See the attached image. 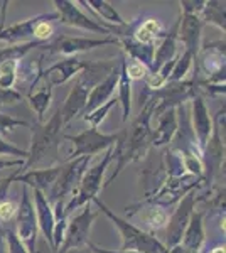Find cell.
<instances>
[{
	"label": "cell",
	"instance_id": "obj_5",
	"mask_svg": "<svg viewBox=\"0 0 226 253\" xmlns=\"http://www.w3.org/2000/svg\"><path fill=\"white\" fill-rule=\"evenodd\" d=\"M91 159L93 157H80L75 161L61 162V170L57 174L56 182L46 196L49 205L54 206L56 203H66V198H71L78 184H80L81 177H83L85 170L90 167Z\"/></svg>",
	"mask_w": 226,
	"mask_h": 253
},
{
	"label": "cell",
	"instance_id": "obj_39",
	"mask_svg": "<svg viewBox=\"0 0 226 253\" xmlns=\"http://www.w3.org/2000/svg\"><path fill=\"white\" fill-rule=\"evenodd\" d=\"M26 161L24 159H5L0 157V169H7V167H24Z\"/></svg>",
	"mask_w": 226,
	"mask_h": 253
},
{
	"label": "cell",
	"instance_id": "obj_8",
	"mask_svg": "<svg viewBox=\"0 0 226 253\" xmlns=\"http://www.w3.org/2000/svg\"><path fill=\"white\" fill-rule=\"evenodd\" d=\"M115 46L118 44V39L113 36L103 39H91V38H81V36H61L56 38L52 42H46L43 49H46L51 54H64L68 58L76 56L80 52H88L91 49L101 47V46Z\"/></svg>",
	"mask_w": 226,
	"mask_h": 253
},
{
	"label": "cell",
	"instance_id": "obj_23",
	"mask_svg": "<svg viewBox=\"0 0 226 253\" xmlns=\"http://www.w3.org/2000/svg\"><path fill=\"white\" fill-rule=\"evenodd\" d=\"M166 32L167 31H166V27H164L162 20H159L155 17H149L140 24H135L130 36L140 44L155 46V41L162 39L164 36H166Z\"/></svg>",
	"mask_w": 226,
	"mask_h": 253
},
{
	"label": "cell",
	"instance_id": "obj_29",
	"mask_svg": "<svg viewBox=\"0 0 226 253\" xmlns=\"http://www.w3.org/2000/svg\"><path fill=\"white\" fill-rule=\"evenodd\" d=\"M143 221H145L147 228L152 231H159L162 228L167 226V221H169V213H167L166 208L152 205L147 213L143 214Z\"/></svg>",
	"mask_w": 226,
	"mask_h": 253
},
{
	"label": "cell",
	"instance_id": "obj_9",
	"mask_svg": "<svg viewBox=\"0 0 226 253\" xmlns=\"http://www.w3.org/2000/svg\"><path fill=\"white\" fill-rule=\"evenodd\" d=\"M94 218H96V213L93 211L91 203H88V205L83 206V211L80 214H76L71 221H68V228L59 253H66L73 248L86 247L90 243V231H91Z\"/></svg>",
	"mask_w": 226,
	"mask_h": 253
},
{
	"label": "cell",
	"instance_id": "obj_36",
	"mask_svg": "<svg viewBox=\"0 0 226 253\" xmlns=\"http://www.w3.org/2000/svg\"><path fill=\"white\" fill-rule=\"evenodd\" d=\"M22 101V93L19 89H2L0 88V107H7V105H15Z\"/></svg>",
	"mask_w": 226,
	"mask_h": 253
},
{
	"label": "cell",
	"instance_id": "obj_16",
	"mask_svg": "<svg viewBox=\"0 0 226 253\" xmlns=\"http://www.w3.org/2000/svg\"><path fill=\"white\" fill-rule=\"evenodd\" d=\"M118 73H120V61H118L117 66L110 71V75L106 76L103 81H100L96 86H93V89L90 91L88 101H86V107L83 110V115H88V113L93 112L94 108L101 107V105H105L108 100H112L113 91L117 89Z\"/></svg>",
	"mask_w": 226,
	"mask_h": 253
},
{
	"label": "cell",
	"instance_id": "obj_24",
	"mask_svg": "<svg viewBox=\"0 0 226 253\" xmlns=\"http://www.w3.org/2000/svg\"><path fill=\"white\" fill-rule=\"evenodd\" d=\"M80 3L81 5H86L90 10H93L94 14H96V22H98V19H105L103 22L108 24V26H113V27L129 26V22H127V20L118 14L117 9H115L112 3L106 2V0H81Z\"/></svg>",
	"mask_w": 226,
	"mask_h": 253
},
{
	"label": "cell",
	"instance_id": "obj_31",
	"mask_svg": "<svg viewBox=\"0 0 226 253\" xmlns=\"http://www.w3.org/2000/svg\"><path fill=\"white\" fill-rule=\"evenodd\" d=\"M117 103H118L117 98H112V100H108L105 105H101V107L94 108L93 112H90L88 115H83L85 122H88L91 128H98V126L101 125V122L106 118V115L110 113V110H112Z\"/></svg>",
	"mask_w": 226,
	"mask_h": 253
},
{
	"label": "cell",
	"instance_id": "obj_43",
	"mask_svg": "<svg viewBox=\"0 0 226 253\" xmlns=\"http://www.w3.org/2000/svg\"><path fill=\"white\" fill-rule=\"evenodd\" d=\"M169 253H194V252H189V250H186L184 247H181V245H178V247L171 248Z\"/></svg>",
	"mask_w": 226,
	"mask_h": 253
},
{
	"label": "cell",
	"instance_id": "obj_33",
	"mask_svg": "<svg viewBox=\"0 0 226 253\" xmlns=\"http://www.w3.org/2000/svg\"><path fill=\"white\" fill-rule=\"evenodd\" d=\"M19 126H26V128H29L31 124L26 120H22V118H15L12 115H7V113L0 112V135H3V133H7V132H12V130L19 128Z\"/></svg>",
	"mask_w": 226,
	"mask_h": 253
},
{
	"label": "cell",
	"instance_id": "obj_37",
	"mask_svg": "<svg viewBox=\"0 0 226 253\" xmlns=\"http://www.w3.org/2000/svg\"><path fill=\"white\" fill-rule=\"evenodd\" d=\"M204 3H206V0H184V2H179L181 14L199 15L204 9Z\"/></svg>",
	"mask_w": 226,
	"mask_h": 253
},
{
	"label": "cell",
	"instance_id": "obj_32",
	"mask_svg": "<svg viewBox=\"0 0 226 253\" xmlns=\"http://www.w3.org/2000/svg\"><path fill=\"white\" fill-rule=\"evenodd\" d=\"M29 156L27 150L20 149L12 142L5 140V138L0 137V157H5V159H24L26 161Z\"/></svg>",
	"mask_w": 226,
	"mask_h": 253
},
{
	"label": "cell",
	"instance_id": "obj_22",
	"mask_svg": "<svg viewBox=\"0 0 226 253\" xmlns=\"http://www.w3.org/2000/svg\"><path fill=\"white\" fill-rule=\"evenodd\" d=\"M118 39V44L123 47V51L130 56V59L137 61V63L143 64L147 69H152V64H154V56H155V46H145V44L137 42L132 36H120Z\"/></svg>",
	"mask_w": 226,
	"mask_h": 253
},
{
	"label": "cell",
	"instance_id": "obj_44",
	"mask_svg": "<svg viewBox=\"0 0 226 253\" xmlns=\"http://www.w3.org/2000/svg\"><path fill=\"white\" fill-rule=\"evenodd\" d=\"M209 253H226V248H225V245H220V247H215Z\"/></svg>",
	"mask_w": 226,
	"mask_h": 253
},
{
	"label": "cell",
	"instance_id": "obj_3",
	"mask_svg": "<svg viewBox=\"0 0 226 253\" xmlns=\"http://www.w3.org/2000/svg\"><path fill=\"white\" fill-rule=\"evenodd\" d=\"M93 205L100 210V213H103L106 218L110 219L115 228L118 230V233L122 236V247L120 252H137V253H169L162 242H159L155 236L143 231L142 228L135 226V224L129 223L127 219L120 218L118 214H115L108 206L101 201L100 198L93 199Z\"/></svg>",
	"mask_w": 226,
	"mask_h": 253
},
{
	"label": "cell",
	"instance_id": "obj_30",
	"mask_svg": "<svg viewBox=\"0 0 226 253\" xmlns=\"http://www.w3.org/2000/svg\"><path fill=\"white\" fill-rule=\"evenodd\" d=\"M192 63H194V58H192V56L189 54L187 51H184L182 54H179L178 59H176L174 68H172L171 76H169V83L184 81L186 75L189 73V69H191V66H192Z\"/></svg>",
	"mask_w": 226,
	"mask_h": 253
},
{
	"label": "cell",
	"instance_id": "obj_2",
	"mask_svg": "<svg viewBox=\"0 0 226 253\" xmlns=\"http://www.w3.org/2000/svg\"><path fill=\"white\" fill-rule=\"evenodd\" d=\"M63 118H61L59 108L54 112V115L49 118L47 122L43 124H32L29 128L32 132V140H31V150H27L29 156L26 159L22 170H27L31 167H36L43 162L52 164L57 162L61 164L59 159V147L61 140H63Z\"/></svg>",
	"mask_w": 226,
	"mask_h": 253
},
{
	"label": "cell",
	"instance_id": "obj_4",
	"mask_svg": "<svg viewBox=\"0 0 226 253\" xmlns=\"http://www.w3.org/2000/svg\"><path fill=\"white\" fill-rule=\"evenodd\" d=\"M112 162H113V147H110L108 150H105L101 159H98L91 167H88L85 170L76 191L69 198V201H66V205H64V214L69 216L78 208H83L85 205L91 203L94 198H98V193L103 189V175Z\"/></svg>",
	"mask_w": 226,
	"mask_h": 253
},
{
	"label": "cell",
	"instance_id": "obj_25",
	"mask_svg": "<svg viewBox=\"0 0 226 253\" xmlns=\"http://www.w3.org/2000/svg\"><path fill=\"white\" fill-rule=\"evenodd\" d=\"M118 96L117 101L122 107V122L127 124L132 115V81L129 80L125 71V58H120V73H118Z\"/></svg>",
	"mask_w": 226,
	"mask_h": 253
},
{
	"label": "cell",
	"instance_id": "obj_7",
	"mask_svg": "<svg viewBox=\"0 0 226 253\" xmlns=\"http://www.w3.org/2000/svg\"><path fill=\"white\" fill-rule=\"evenodd\" d=\"M199 196L196 194V189L189 191L187 194H184L181 198V201L176 206L174 213L169 216V221H167V231H166V243L164 247L167 250L178 247L181 243V238H182L184 231H186V226L191 219V214L194 211L196 203L199 201Z\"/></svg>",
	"mask_w": 226,
	"mask_h": 253
},
{
	"label": "cell",
	"instance_id": "obj_10",
	"mask_svg": "<svg viewBox=\"0 0 226 253\" xmlns=\"http://www.w3.org/2000/svg\"><path fill=\"white\" fill-rule=\"evenodd\" d=\"M54 7H56V14H57V22L64 24V26H71L81 31H88V32H96V34H103V36H113L112 31H108L103 24H98L96 19H91L80 10V7L75 2H69V0H54Z\"/></svg>",
	"mask_w": 226,
	"mask_h": 253
},
{
	"label": "cell",
	"instance_id": "obj_42",
	"mask_svg": "<svg viewBox=\"0 0 226 253\" xmlns=\"http://www.w3.org/2000/svg\"><path fill=\"white\" fill-rule=\"evenodd\" d=\"M66 253H93V252L90 250V247L86 245V247H81V248H73V250H69Z\"/></svg>",
	"mask_w": 226,
	"mask_h": 253
},
{
	"label": "cell",
	"instance_id": "obj_41",
	"mask_svg": "<svg viewBox=\"0 0 226 253\" xmlns=\"http://www.w3.org/2000/svg\"><path fill=\"white\" fill-rule=\"evenodd\" d=\"M17 170H19V169H15V172L12 174L10 177H7V179H0V193H2V194H5V193H7V189H9L10 182L14 181V177H15V174H17Z\"/></svg>",
	"mask_w": 226,
	"mask_h": 253
},
{
	"label": "cell",
	"instance_id": "obj_21",
	"mask_svg": "<svg viewBox=\"0 0 226 253\" xmlns=\"http://www.w3.org/2000/svg\"><path fill=\"white\" fill-rule=\"evenodd\" d=\"M178 29H179V19L176 20V24L166 32V36L162 38L160 46L155 49V56H154V64H152L150 73H155L160 66H164L166 63H169L178 56Z\"/></svg>",
	"mask_w": 226,
	"mask_h": 253
},
{
	"label": "cell",
	"instance_id": "obj_14",
	"mask_svg": "<svg viewBox=\"0 0 226 253\" xmlns=\"http://www.w3.org/2000/svg\"><path fill=\"white\" fill-rule=\"evenodd\" d=\"M59 170H61V164H56V166H51V167H43V169L26 170V172L22 170V167H19L14 181L22 182L24 186H31L32 189L41 191L44 196H47L52 184L56 182Z\"/></svg>",
	"mask_w": 226,
	"mask_h": 253
},
{
	"label": "cell",
	"instance_id": "obj_35",
	"mask_svg": "<svg viewBox=\"0 0 226 253\" xmlns=\"http://www.w3.org/2000/svg\"><path fill=\"white\" fill-rule=\"evenodd\" d=\"M5 238H7V252L9 253H31L26 248V245H24L20 240L17 238V235H15V231L9 230L5 233Z\"/></svg>",
	"mask_w": 226,
	"mask_h": 253
},
{
	"label": "cell",
	"instance_id": "obj_17",
	"mask_svg": "<svg viewBox=\"0 0 226 253\" xmlns=\"http://www.w3.org/2000/svg\"><path fill=\"white\" fill-rule=\"evenodd\" d=\"M157 126L152 132V147H164L174 142L176 132H178V113L176 108H167L160 112L157 117Z\"/></svg>",
	"mask_w": 226,
	"mask_h": 253
},
{
	"label": "cell",
	"instance_id": "obj_40",
	"mask_svg": "<svg viewBox=\"0 0 226 253\" xmlns=\"http://www.w3.org/2000/svg\"><path fill=\"white\" fill-rule=\"evenodd\" d=\"M88 247H90V250H91L93 253H137V252H120V250H105V248H101V247H98V245H94L90 242L88 243Z\"/></svg>",
	"mask_w": 226,
	"mask_h": 253
},
{
	"label": "cell",
	"instance_id": "obj_20",
	"mask_svg": "<svg viewBox=\"0 0 226 253\" xmlns=\"http://www.w3.org/2000/svg\"><path fill=\"white\" fill-rule=\"evenodd\" d=\"M43 17L44 14H39L36 17L26 19L17 24H12L9 27H3V29H0V41L10 44V46H14V44H26L27 39H32L34 27L38 26V22Z\"/></svg>",
	"mask_w": 226,
	"mask_h": 253
},
{
	"label": "cell",
	"instance_id": "obj_13",
	"mask_svg": "<svg viewBox=\"0 0 226 253\" xmlns=\"http://www.w3.org/2000/svg\"><path fill=\"white\" fill-rule=\"evenodd\" d=\"M191 103H192V112H191V128L192 133H194V140L198 142V150L203 156L204 149H206L209 138H211L213 133V120L209 117V110L204 103V98L196 93L194 96L191 98Z\"/></svg>",
	"mask_w": 226,
	"mask_h": 253
},
{
	"label": "cell",
	"instance_id": "obj_19",
	"mask_svg": "<svg viewBox=\"0 0 226 253\" xmlns=\"http://www.w3.org/2000/svg\"><path fill=\"white\" fill-rule=\"evenodd\" d=\"M206 233H204V211H192L191 219H189L186 231L181 238V247H184L189 252L199 253L201 247L204 243Z\"/></svg>",
	"mask_w": 226,
	"mask_h": 253
},
{
	"label": "cell",
	"instance_id": "obj_26",
	"mask_svg": "<svg viewBox=\"0 0 226 253\" xmlns=\"http://www.w3.org/2000/svg\"><path fill=\"white\" fill-rule=\"evenodd\" d=\"M27 100H29L31 108L34 110V113L38 115V124H43L44 117H46V112L52 100V86L46 81L43 89H39V91H36V93H29Z\"/></svg>",
	"mask_w": 226,
	"mask_h": 253
},
{
	"label": "cell",
	"instance_id": "obj_28",
	"mask_svg": "<svg viewBox=\"0 0 226 253\" xmlns=\"http://www.w3.org/2000/svg\"><path fill=\"white\" fill-rule=\"evenodd\" d=\"M19 63L17 59H5L0 63V88L14 89L19 80Z\"/></svg>",
	"mask_w": 226,
	"mask_h": 253
},
{
	"label": "cell",
	"instance_id": "obj_15",
	"mask_svg": "<svg viewBox=\"0 0 226 253\" xmlns=\"http://www.w3.org/2000/svg\"><path fill=\"white\" fill-rule=\"evenodd\" d=\"M201 29H203V22H201L199 15H179L178 41L186 47L184 51H187L194 59L198 58V52L201 49Z\"/></svg>",
	"mask_w": 226,
	"mask_h": 253
},
{
	"label": "cell",
	"instance_id": "obj_12",
	"mask_svg": "<svg viewBox=\"0 0 226 253\" xmlns=\"http://www.w3.org/2000/svg\"><path fill=\"white\" fill-rule=\"evenodd\" d=\"M90 61H83L76 56L71 58H64L61 61H56L54 64H51L46 69H41L38 73V76L32 81V88L38 84V81L41 78H44L51 86H61V84H66L69 80H73L75 76L80 75L83 69L88 66Z\"/></svg>",
	"mask_w": 226,
	"mask_h": 253
},
{
	"label": "cell",
	"instance_id": "obj_1",
	"mask_svg": "<svg viewBox=\"0 0 226 253\" xmlns=\"http://www.w3.org/2000/svg\"><path fill=\"white\" fill-rule=\"evenodd\" d=\"M155 100L154 98H147V101L142 105V110L134 122L129 126L118 132V140L113 145V161H117V167H115L113 174L108 177L103 187L110 186L115 179L120 175V172L125 169V166L132 164L135 161H140L147 156L149 149L152 147V128L150 120L154 115Z\"/></svg>",
	"mask_w": 226,
	"mask_h": 253
},
{
	"label": "cell",
	"instance_id": "obj_34",
	"mask_svg": "<svg viewBox=\"0 0 226 253\" xmlns=\"http://www.w3.org/2000/svg\"><path fill=\"white\" fill-rule=\"evenodd\" d=\"M125 71H127V76H129L130 81L145 80V76L149 75V69L134 59H130V61L125 59Z\"/></svg>",
	"mask_w": 226,
	"mask_h": 253
},
{
	"label": "cell",
	"instance_id": "obj_38",
	"mask_svg": "<svg viewBox=\"0 0 226 253\" xmlns=\"http://www.w3.org/2000/svg\"><path fill=\"white\" fill-rule=\"evenodd\" d=\"M17 213V205L10 199H0V221H10Z\"/></svg>",
	"mask_w": 226,
	"mask_h": 253
},
{
	"label": "cell",
	"instance_id": "obj_6",
	"mask_svg": "<svg viewBox=\"0 0 226 253\" xmlns=\"http://www.w3.org/2000/svg\"><path fill=\"white\" fill-rule=\"evenodd\" d=\"M63 138L71 140L75 149L69 152L66 161H75L80 157H94L96 154L108 150L118 140V133H103L98 128H86L78 135H64Z\"/></svg>",
	"mask_w": 226,
	"mask_h": 253
},
{
	"label": "cell",
	"instance_id": "obj_11",
	"mask_svg": "<svg viewBox=\"0 0 226 253\" xmlns=\"http://www.w3.org/2000/svg\"><path fill=\"white\" fill-rule=\"evenodd\" d=\"M17 219H15V226H17V238L26 245L29 252L36 248V238H38V219H36V211L34 205L31 201V196H29L27 186H22V198L17 206Z\"/></svg>",
	"mask_w": 226,
	"mask_h": 253
},
{
	"label": "cell",
	"instance_id": "obj_27",
	"mask_svg": "<svg viewBox=\"0 0 226 253\" xmlns=\"http://www.w3.org/2000/svg\"><path fill=\"white\" fill-rule=\"evenodd\" d=\"M199 19L203 24L216 26L220 31L225 32V2L220 0H208L204 3V9L199 14Z\"/></svg>",
	"mask_w": 226,
	"mask_h": 253
},
{
	"label": "cell",
	"instance_id": "obj_18",
	"mask_svg": "<svg viewBox=\"0 0 226 253\" xmlns=\"http://www.w3.org/2000/svg\"><path fill=\"white\" fill-rule=\"evenodd\" d=\"M34 194V211H36V219H38V228L41 230V233L44 235V238L47 240L49 247L52 248V230H54V211L52 206L49 205V201L46 199L41 191L32 189Z\"/></svg>",
	"mask_w": 226,
	"mask_h": 253
}]
</instances>
